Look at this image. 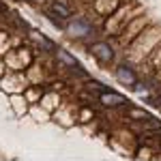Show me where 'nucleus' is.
<instances>
[{"instance_id": "nucleus-1", "label": "nucleus", "mask_w": 161, "mask_h": 161, "mask_svg": "<svg viewBox=\"0 0 161 161\" xmlns=\"http://www.w3.org/2000/svg\"><path fill=\"white\" fill-rule=\"evenodd\" d=\"M64 32L69 35V39H86L95 32V26L88 17H71L64 24Z\"/></svg>"}, {"instance_id": "nucleus-2", "label": "nucleus", "mask_w": 161, "mask_h": 161, "mask_svg": "<svg viewBox=\"0 0 161 161\" xmlns=\"http://www.w3.org/2000/svg\"><path fill=\"white\" fill-rule=\"evenodd\" d=\"M88 52H90V56L99 62V64H110L114 60V47H112L108 41H95V43H90Z\"/></svg>"}, {"instance_id": "nucleus-3", "label": "nucleus", "mask_w": 161, "mask_h": 161, "mask_svg": "<svg viewBox=\"0 0 161 161\" xmlns=\"http://www.w3.org/2000/svg\"><path fill=\"white\" fill-rule=\"evenodd\" d=\"M114 80L120 84V86H133L137 82V71L129 64H116L114 67Z\"/></svg>"}, {"instance_id": "nucleus-4", "label": "nucleus", "mask_w": 161, "mask_h": 161, "mask_svg": "<svg viewBox=\"0 0 161 161\" xmlns=\"http://www.w3.org/2000/svg\"><path fill=\"white\" fill-rule=\"evenodd\" d=\"M97 99H99V103L103 105V108H125L129 101H127V97H123V95H118L116 90H105V92H99L97 95Z\"/></svg>"}, {"instance_id": "nucleus-5", "label": "nucleus", "mask_w": 161, "mask_h": 161, "mask_svg": "<svg viewBox=\"0 0 161 161\" xmlns=\"http://www.w3.org/2000/svg\"><path fill=\"white\" fill-rule=\"evenodd\" d=\"M45 11L54 13L56 17H60L62 22H69L73 17V9L64 2V0H47V9Z\"/></svg>"}, {"instance_id": "nucleus-6", "label": "nucleus", "mask_w": 161, "mask_h": 161, "mask_svg": "<svg viewBox=\"0 0 161 161\" xmlns=\"http://www.w3.org/2000/svg\"><path fill=\"white\" fill-rule=\"evenodd\" d=\"M54 56H56V62H58V67L67 69V71H71V73H73L75 69L80 67V60L75 58L71 52H67L64 47H58V50L54 52Z\"/></svg>"}, {"instance_id": "nucleus-7", "label": "nucleus", "mask_w": 161, "mask_h": 161, "mask_svg": "<svg viewBox=\"0 0 161 161\" xmlns=\"http://www.w3.org/2000/svg\"><path fill=\"white\" fill-rule=\"evenodd\" d=\"M30 39H32V41L37 43L39 47H41V52L54 54V52L58 50V45H56V43H54L52 39H47L45 35H43V32H35V30H32V32H30Z\"/></svg>"}, {"instance_id": "nucleus-8", "label": "nucleus", "mask_w": 161, "mask_h": 161, "mask_svg": "<svg viewBox=\"0 0 161 161\" xmlns=\"http://www.w3.org/2000/svg\"><path fill=\"white\" fill-rule=\"evenodd\" d=\"M125 114H127V118L129 120H148L150 114L146 110H140V108H133V105H125Z\"/></svg>"}, {"instance_id": "nucleus-9", "label": "nucleus", "mask_w": 161, "mask_h": 161, "mask_svg": "<svg viewBox=\"0 0 161 161\" xmlns=\"http://www.w3.org/2000/svg\"><path fill=\"white\" fill-rule=\"evenodd\" d=\"M0 11H7V9H4V4H2V0H0Z\"/></svg>"}]
</instances>
